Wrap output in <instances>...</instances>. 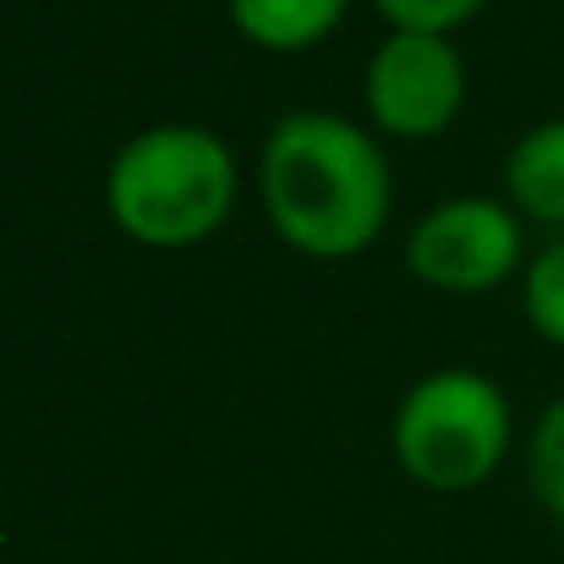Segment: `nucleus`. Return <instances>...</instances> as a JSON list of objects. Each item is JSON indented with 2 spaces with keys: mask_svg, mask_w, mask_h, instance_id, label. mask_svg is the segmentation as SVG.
<instances>
[{
  "mask_svg": "<svg viewBox=\"0 0 564 564\" xmlns=\"http://www.w3.org/2000/svg\"><path fill=\"white\" fill-rule=\"evenodd\" d=\"M263 203L285 241L340 258L378 236L389 214V165L346 116L296 110L263 143Z\"/></svg>",
  "mask_w": 564,
  "mask_h": 564,
  "instance_id": "nucleus-1",
  "label": "nucleus"
},
{
  "mask_svg": "<svg viewBox=\"0 0 564 564\" xmlns=\"http://www.w3.org/2000/svg\"><path fill=\"white\" fill-rule=\"evenodd\" d=\"M236 197V160L203 127L138 132L110 165V214L149 247L208 236Z\"/></svg>",
  "mask_w": 564,
  "mask_h": 564,
  "instance_id": "nucleus-2",
  "label": "nucleus"
},
{
  "mask_svg": "<svg viewBox=\"0 0 564 564\" xmlns=\"http://www.w3.org/2000/svg\"><path fill=\"white\" fill-rule=\"evenodd\" d=\"M510 444V405L499 383L466 368L427 373L394 411V455L427 488L482 482Z\"/></svg>",
  "mask_w": 564,
  "mask_h": 564,
  "instance_id": "nucleus-3",
  "label": "nucleus"
},
{
  "mask_svg": "<svg viewBox=\"0 0 564 564\" xmlns=\"http://www.w3.org/2000/svg\"><path fill=\"white\" fill-rule=\"evenodd\" d=\"M405 258L438 291H482L516 269L521 225L494 197H449L416 219Z\"/></svg>",
  "mask_w": 564,
  "mask_h": 564,
  "instance_id": "nucleus-4",
  "label": "nucleus"
},
{
  "mask_svg": "<svg viewBox=\"0 0 564 564\" xmlns=\"http://www.w3.org/2000/svg\"><path fill=\"white\" fill-rule=\"evenodd\" d=\"M460 55L444 33H389L368 66V105L378 127L400 138H427L460 110Z\"/></svg>",
  "mask_w": 564,
  "mask_h": 564,
  "instance_id": "nucleus-5",
  "label": "nucleus"
},
{
  "mask_svg": "<svg viewBox=\"0 0 564 564\" xmlns=\"http://www.w3.org/2000/svg\"><path fill=\"white\" fill-rule=\"evenodd\" d=\"M510 192L527 214L564 225V121L532 127L510 149Z\"/></svg>",
  "mask_w": 564,
  "mask_h": 564,
  "instance_id": "nucleus-6",
  "label": "nucleus"
},
{
  "mask_svg": "<svg viewBox=\"0 0 564 564\" xmlns=\"http://www.w3.org/2000/svg\"><path fill=\"white\" fill-rule=\"evenodd\" d=\"M346 0H230V17L247 39L269 50H302L340 22Z\"/></svg>",
  "mask_w": 564,
  "mask_h": 564,
  "instance_id": "nucleus-7",
  "label": "nucleus"
},
{
  "mask_svg": "<svg viewBox=\"0 0 564 564\" xmlns=\"http://www.w3.org/2000/svg\"><path fill=\"white\" fill-rule=\"evenodd\" d=\"M527 313L532 324L564 346V241L543 247L527 269Z\"/></svg>",
  "mask_w": 564,
  "mask_h": 564,
  "instance_id": "nucleus-8",
  "label": "nucleus"
},
{
  "mask_svg": "<svg viewBox=\"0 0 564 564\" xmlns=\"http://www.w3.org/2000/svg\"><path fill=\"white\" fill-rule=\"evenodd\" d=\"M532 482L543 494V505L564 521V400H554L532 433Z\"/></svg>",
  "mask_w": 564,
  "mask_h": 564,
  "instance_id": "nucleus-9",
  "label": "nucleus"
},
{
  "mask_svg": "<svg viewBox=\"0 0 564 564\" xmlns=\"http://www.w3.org/2000/svg\"><path fill=\"white\" fill-rule=\"evenodd\" d=\"M482 0H378V11L394 22V33H444L466 22Z\"/></svg>",
  "mask_w": 564,
  "mask_h": 564,
  "instance_id": "nucleus-10",
  "label": "nucleus"
}]
</instances>
